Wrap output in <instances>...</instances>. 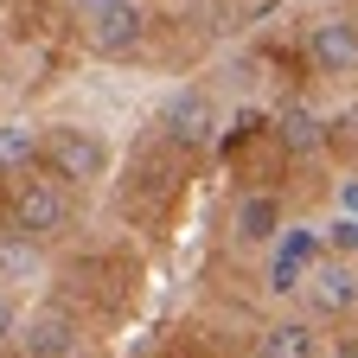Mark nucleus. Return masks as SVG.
Returning a JSON list of instances; mask_svg holds the SVG:
<instances>
[{"mask_svg":"<svg viewBox=\"0 0 358 358\" xmlns=\"http://www.w3.org/2000/svg\"><path fill=\"white\" fill-rule=\"evenodd\" d=\"M307 64L320 77H352L358 71V20L345 13H327L307 26Z\"/></svg>","mask_w":358,"mask_h":358,"instance_id":"39448f33","label":"nucleus"},{"mask_svg":"<svg viewBox=\"0 0 358 358\" xmlns=\"http://www.w3.org/2000/svg\"><path fill=\"white\" fill-rule=\"evenodd\" d=\"M320 243L327 237H313V231L275 237V256H268V294H301L307 275H313V262H320Z\"/></svg>","mask_w":358,"mask_h":358,"instance_id":"6e6552de","label":"nucleus"},{"mask_svg":"<svg viewBox=\"0 0 358 358\" xmlns=\"http://www.w3.org/2000/svg\"><path fill=\"white\" fill-rule=\"evenodd\" d=\"M160 128H166V141L173 148H205L211 134H217V109H211V96L205 90H173L166 96V109H160Z\"/></svg>","mask_w":358,"mask_h":358,"instance_id":"0eeeda50","label":"nucleus"},{"mask_svg":"<svg viewBox=\"0 0 358 358\" xmlns=\"http://www.w3.org/2000/svg\"><path fill=\"white\" fill-rule=\"evenodd\" d=\"M38 160H45V173H58L64 186H96V179H109V141L96 128H83V122H52Z\"/></svg>","mask_w":358,"mask_h":358,"instance_id":"f03ea898","label":"nucleus"},{"mask_svg":"<svg viewBox=\"0 0 358 358\" xmlns=\"http://www.w3.org/2000/svg\"><path fill=\"white\" fill-rule=\"evenodd\" d=\"M301 294H307V307L320 313V320H345V313H358V275H352L345 256H320Z\"/></svg>","mask_w":358,"mask_h":358,"instance_id":"423d86ee","label":"nucleus"},{"mask_svg":"<svg viewBox=\"0 0 358 358\" xmlns=\"http://www.w3.org/2000/svg\"><path fill=\"white\" fill-rule=\"evenodd\" d=\"M38 268H45L38 237H26V231H0V282H7V288H26V282H38Z\"/></svg>","mask_w":358,"mask_h":358,"instance_id":"f8f14e48","label":"nucleus"},{"mask_svg":"<svg viewBox=\"0 0 358 358\" xmlns=\"http://www.w3.org/2000/svg\"><path fill=\"white\" fill-rule=\"evenodd\" d=\"M20 333V301H13V288L0 282V339H13Z\"/></svg>","mask_w":358,"mask_h":358,"instance_id":"2eb2a0df","label":"nucleus"},{"mask_svg":"<svg viewBox=\"0 0 358 358\" xmlns=\"http://www.w3.org/2000/svg\"><path fill=\"white\" fill-rule=\"evenodd\" d=\"M275 134H282V148H288V160H313V154L327 148V122L313 115V109H282Z\"/></svg>","mask_w":358,"mask_h":358,"instance_id":"ddd939ff","label":"nucleus"},{"mask_svg":"<svg viewBox=\"0 0 358 358\" xmlns=\"http://www.w3.org/2000/svg\"><path fill=\"white\" fill-rule=\"evenodd\" d=\"M282 199L275 192H243L237 205H231V237L237 243H250V250H262V243H275L282 237Z\"/></svg>","mask_w":358,"mask_h":358,"instance_id":"1a4fd4ad","label":"nucleus"},{"mask_svg":"<svg viewBox=\"0 0 358 358\" xmlns=\"http://www.w3.org/2000/svg\"><path fill=\"white\" fill-rule=\"evenodd\" d=\"M38 154H45V128L38 122H26V115H7V122H0V179L32 173Z\"/></svg>","mask_w":358,"mask_h":358,"instance_id":"9d476101","label":"nucleus"},{"mask_svg":"<svg viewBox=\"0 0 358 358\" xmlns=\"http://www.w3.org/2000/svg\"><path fill=\"white\" fill-rule=\"evenodd\" d=\"M320 237H327V250H333V256H358V217H345V211H339Z\"/></svg>","mask_w":358,"mask_h":358,"instance_id":"4468645a","label":"nucleus"},{"mask_svg":"<svg viewBox=\"0 0 358 358\" xmlns=\"http://www.w3.org/2000/svg\"><path fill=\"white\" fill-rule=\"evenodd\" d=\"M333 358H358V345H345V352H333Z\"/></svg>","mask_w":358,"mask_h":358,"instance_id":"a211bd4d","label":"nucleus"},{"mask_svg":"<svg viewBox=\"0 0 358 358\" xmlns=\"http://www.w3.org/2000/svg\"><path fill=\"white\" fill-rule=\"evenodd\" d=\"M339 211L358 217V179H345V186H339Z\"/></svg>","mask_w":358,"mask_h":358,"instance_id":"dca6fc26","label":"nucleus"},{"mask_svg":"<svg viewBox=\"0 0 358 358\" xmlns=\"http://www.w3.org/2000/svg\"><path fill=\"white\" fill-rule=\"evenodd\" d=\"M83 38H90L96 58H128L134 45L148 38V7L141 0H109V7H96L83 20Z\"/></svg>","mask_w":358,"mask_h":358,"instance_id":"7ed1b4c3","label":"nucleus"},{"mask_svg":"<svg viewBox=\"0 0 358 358\" xmlns=\"http://www.w3.org/2000/svg\"><path fill=\"white\" fill-rule=\"evenodd\" d=\"M77 7H83V20H90V13H96V7H109V0H77Z\"/></svg>","mask_w":358,"mask_h":358,"instance_id":"f3484780","label":"nucleus"},{"mask_svg":"<svg viewBox=\"0 0 358 358\" xmlns=\"http://www.w3.org/2000/svg\"><path fill=\"white\" fill-rule=\"evenodd\" d=\"M71 224V186L58 173H20L7 179V231H26L38 243H52Z\"/></svg>","mask_w":358,"mask_h":358,"instance_id":"f257e3e1","label":"nucleus"},{"mask_svg":"<svg viewBox=\"0 0 358 358\" xmlns=\"http://www.w3.org/2000/svg\"><path fill=\"white\" fill-rule=\"evenodd\" d=\"M13 345H20V358H77L83 333L64 307H32V313H20Z\"/></svg>","mask_w":358,"mask_h":358,"instance_id":"20e7f679","label":"nucleus"},{"mask_svg":"<svg viewBox=\"0 0 358 358\" xmlns=\"http://www.w3.org/2000/svg\"><path fill=\"white\" fill-rule=\"evenodd\" d=\"M256 358H320V333L313 320H268L256 333Z\"/></svg>","mask_w":358,"mask_h":358,"instance_id":"9b49d317","label":"nucleus"}]
</instances>
